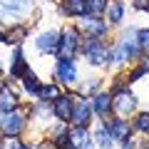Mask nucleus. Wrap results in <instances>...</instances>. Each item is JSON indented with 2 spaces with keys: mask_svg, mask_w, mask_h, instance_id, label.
Returning a JSON list of instances; mask_svg holds the SVG:
<instances>
[{
  "mask_svg": "<svg viewBox=\"0 0 149 149\" xmlns=\"http://www.w3.org/2000/svg\"><path fill=\"white\" fill-rule=\"evenodd\" d=\"M80 52H82V57L87 60V65H92V67H102V65H109L112 47H107V42L102 40V37H85V35H82Z\"/></svg>",
  "mask_w": 149,
  "mask_h": 149,
  "instance_id": "f257e3e1",
  "label": "nucleus"
},
{
  "mask_svg": "<svg viewBox=\"0 0 149 149\" xmlns=\"http://www.w3.org/2000/svg\"><path fill=\"white\" fill-rule=\"evenodd\" d=\"M137 102H139L137 95L129 92L127 85H119V87L112 90V104H114V112H117L119 117L127 119L129 114H134V112H137Z\"/></svg>",
  "mask_w": 149,
  "mask_h": 149,
  "instance_id": "f03ea898",
  "label": "nucleus"
},
{
  "mask_svg": "<svg viewBox=\"0 0 149 149\" xmlns=\"http://www.w3.org/2000/svg\"><path fill=\"white\" fill-rule=\"evenodd\" d=\"M80 45H82V32L77 27H65L60 32V47H57V57H70L74 60V55L80 52Z\"/></svg>",
  "mask_w": 149,
  "mask_h": 149,
  "instance_id": "7ed1b4c3",
  "label": "nucleus"
},
{
  "mask_svg": "<svg viewBox=\"0 0 149 149\" xmlns=\"http://www.w3.org/2000/svg\"><path fill=\"white\" fill-rule=\"evenodd\" d=\"M74 27H77L85 37H102V40H104L107 32H109V22L102 20V17H97V15H82Z\"/></svg>",
  "mask_w": 149,
  "mask_h": 149,
  "instance_id": "20e7f679",
  "label": "nucleus"
},
{
  "mask_svg": "<svg viewBox=\"0 0 149 149\" xmlns=\"http://www.w3.org/2000/svg\"><path fill=\"white\" fill-rule=\"evenodd\" d=\"M92 114H95L92 100H87L82 95H74V109H72V117H70V124L72 127H90Z\"/></svg>",
  "mask_w": 149,
  "mask_h": 149,
  "instance_id": "39448f33",
  "label": "nucleus"
},
{
  "mask_svg": "<svg viewBox=\"0 0 149 149\" xmlns=\"http://www.w3.org/2000/svg\"><path fill=\"white\" fill-rule=\"evenodd\" d=\"M27 114L22 109H13V112H8V114H0V132L3 134H10V137H17V134L25 129V124H27Z\"/></svg>",
  "mask_w": 149,
  "mask_h": 149,
  "instance_id": "423d86ee",
  "label": "nucleus"
},
{
  "mask_svg": "<svg viewBox=\"0 0 149 149\" xmlns=\"http://www.w3.org/2000/svg\"><path fill=\"white\" fill-rule=\"evenodd\" d=\"M55 77H57L60 85H67V87L74 85L77 77H80L74 60H70V57H57V62H55Z\"/></svg>",
  "mask_w": 149,
  "mask_h": 149,
  "instance_id": "0eeeda50",
  "label": "nucleus"
},
{
  "mask_svg": "<svg viewBox=\"0 0 149 149\" xmlns=\"http://www.w3.org/2000/svg\"><path fill=\"white\" fill-rule=\"evenodd\" d=\"M72 109H74V95H67V92H62V95H60L57 100L52 102V114L57 117V122L70 124Z\"/></svg>",
  "mask_w": 149,
  "mask_h": 149,
  "instance_id": "6e6552de",
  "label": "nucleus"
},
{
  "mask_svg": "<svg viewBox=\"0 0 149 149\" xmlns=\"http://www.w3.org/2000/svg\"><path fill=\"white\" fill-rule=\"evenodd\" d=\"M35 47H37V52H42V55H57L60 32H57V30H45V32H40L37 40H35Z\"/></svg>",
  "mask_w": 149,
  "mask_h": 149,
  "instance_id": "1a4fd4ad",
  "label": "nucleus"
},
{
  "mask_svg": "<svg viewBox=\"0 0 149 149\" xmlns=\"http://www.w3.org/2000/svg\"><path fill=\"white\" fill-rule=\"evenodd\" d=\"M92 107H95V114L104 122L109 119V114L114 112V104H112V92H97L92 95Z\"/></svg>",
  "mask_w": 149,
  "mask_h": 149,
  "instance_id": "9d476101",
  "label": "nucleus"
},
{
  "mask_svg": "<svg viewBox=\"0 0 149 149\" xmlns=\"http://www.w3.org/2000/svg\"><path fill=\"white\" fill-rule=\"evenodd\" d=\"M104 124H107V129H109V134H112L114 142H122V139L132 137V124H129V119H124V117L104 119Z\"/></svg>",
  "mask_w": 149,
  "mask_h": 149,
  "instance_id": "9b49d317",
  "label": "nucleus"
},
{
  "mask_svg": "<svg viewBox=\"0 0 149 149\" xmlns=\"http://www.w3.org/2000/svg\"><path fill=\"white\" fill-rule=\"evenodd\" d=\"M70 142H72L77 149H92V147H95L92 134H90L87 127H72V129H70Z\"/></svg>",
  "mask_w": 149,
  "mask_h": 149,
  "instance_id": "f8f14e48",
  "label": "nucleus"
},
{
  "mask_svg": "<svg viewBox=\"0 0 149 149\" xmlns=\"http://www.w3.org/2000/svg\"><path fill=\"white\" fill-rule=\"evenodd\" d=\"M60 10L67 17H82L87 15V0H60Z\"/></svg>",
  "mask_w": 149,
  "mask_h": 149,
  "instance_id": "ddd939ff",
  "label": "nucleus"
},
{
  "mask_svg": "<svg viewBox=\"0 0 149 149\" xmlns=\"http://www.w3.org/2000/svg\"><path fill=\"white\" fill-rule=\"evenodd\" d=\"M27 70H30V67H27V62H25L22 47L17 45V47H15V55H13V62H10V77H13V80H20Z\"/></svg>",
  "mask_w": 149,
  "mask_h": 149,
  "instance_id": "4468645a",
  "label": "nucleus"
},
{
  "mask_svg": "<svg viewBox=\"0 0 149 149\" xmlns=\"http://www.w3.org/2000/svg\"><path fill=\"white\" fill-rule=\"evenodd\" d=\"M124 10H127V5H124V0H112L109 5H107V22L109 25H119V22L124 20Z\"/></svg>",
  "mask_w": 149,
  "mask_h": 149,
  "instance_id": "2eb2a0df",
  "label": "nucleus"
},
{
  "mask_svg": "<svg viewBox=\"0 0 149 149\" xmlns=\"http://www.w3.org/2000/svg\"><path fill=\"white\" fill-rule=\"evenodd\" d=\"M20 107V100H17V95L13 90H3L0 92V114H8V112H13V109H17Z\"/></svg>",
  "mask_w": 149,
  "mask_h": 149,
  "instance_id": "dca6fc26",
  "label": "nucleus"
},
{
  "mask_svg": "<svg viewBox=\"0 0 149 149\" xmlns=\"http://www.w3.org/2000/svg\"><path fill=\"white\" fill-rule=\"evenodd\" d=\"M62 95V90H60V85H55V82H47V85H42L40 87V92H37V100L40 102H55L57 97Z\"/></svg>",
  "mask_w": 149,
  "mask_h": 149,
  "instance_id": "f3484780",
  "label": "nucleus"
},
{
  "mask_svg": "<svg viewBox=\"0 0 149 149\" xmlns=\"http://www.w3.org/2000/svg\"><path fill=\"white\" fill-rule=\"evenodd\" d=\"M20 80H22V90H25L27 95H35L37 97V92H40V87H42V82L37 80V74L32 72V70H27Z\"/></svg>",
  "mask_w": 149,
  "mask_h": 149,
  "instance_id": "a211bd4d",
  "label": "nucleus"
},
{
  "mask_svg": "<svg viewBox=\"0 0 149 149\" xmlns=\"http://www.w3.org/2000/svg\"><path fill=\"white\" fill-rule=\"evenodd\" d=\"M92 139H97V144H100L102 149H109L112 144H114V139H112V134H109V129H107L104 122L97 127V132H95V137H92Z\"/></svg>",
  "mask_w": 149,
  "mask_h": 149,
  "instance_id": "6ab92c4d",
  "label": "nucleus"
},
{
  "mask_svg": "<svg viewBox=\"0 0 149 149\" xmlns=\"http://www.w3.org/2000/svg\"><path fill=\"white\" fill-rule=\"evenodd\" d=\"M5 35H8V37H5V42H8V45H15V47H17V45H20L22 40L27 37V27H25V25H15L10 32H5Z\"/></svg>",
  "mask_w": 149,
  "mask_h": 149,
  "instance_id": "aec40b11",
  "label": "nucleus"
},
{
  "mask_svg": "<svg viewBox=\"0 0 149 149\" xmlns=\"http://www.w3.org/2000/svg\"><path fill=\"white\" fill-rule=\"evenodd\" d=\"M107 5H109V0H87V15L102 17L107 13Z\"/></svg>",
  "mask_w": 149,
  "mask_h": 149,
  "instance_id": "412c9836",
  "label": "nucleus"
},
{
  "mask_svg": "<svg viewBox=\"0 0 149 149\" xmlns=\"http://www.w3.org/2000/svg\"><path fill=\"white\" fill-rule=\"evenodd\" d=\"M0 5L5 10H13V13H25L30 8V3L27 0H0Z\"/></svg>",
  "mask_w": 149,
  "mask_h": 149,
  "instance_id": "4be33fe9",
  "label": "nucleus"
},
{
  "mask_svg": "<svg viewBox=\"0 0 149 149\" xmlns=\"http://www.w3.org/2000/svg\"><path fill=\"white\" fill-rule=\"evenodd\" d=\"M134 129L149 137V112H139L137 117H134Z\"/></svg>",
  "mask_w": 149,
  "mask_h": 149,
  "instance_id": "5701e85b",
  "label": "nucleus"
},
{
  "mask_svg": "<svg viewBox=\"0 0 149 149\" xmlns=\"http://www.w3.org/2000/svg\"><path fill=\"white\" fill-rule=\"evenodd\" d=\"M100 87H102V80H97V77H92L90 82H85V85H82V90L77 92V95H97V92H100Z\"/></svg>",
  "mask_w": 149,
  "mask_h": 149,
  "instance_id": "b1692460",
  "label": "nucleus"
},
{
  "mask_svg": "<svg viewBox=\"0 0 149 149\" xmlns=\"http://www.w3.org/2000/svg\"><path fill=\"white\" fill-rule=\"evenodd\" d=\"M137 45L144 55H149V27H142L137 30Z\"/></svg>",
  "mask_w": 149,
  "mask_h": 149,
  "instance_id": "393cba45",
  "label": "nucleus"
},
{
  "mask_svg": "<svg viewBox=\"0 0 149 149\" xmlns=\"http://www.w3.org/2000/svg\"><path fill=\"white\" fill-rule=\"evenodd\" d=\"M139 144H137V139H132V137H127V139H122L119 142V149H137Z\"/></svg>",
  "mask_w": 149,
  "mask_h": 149,
  "instance_id": "a878e982",
  "label": "nucleus"
},
{
  "mask_svg": "<svg viewBox=\"0 0 149 149\" xmlns=\"http://www.w3.org/2000/svg\"><path fill=\"white\" fill-rule=\"evenodd\" d=\"M132 5L137 8V10H147L149 13V0H132Z\"/></svg>",
  "mask_w": 149,
  "mask_h": 149,
  "instance_id": "bb28decb",
  "label": "nucleus"
},
{
  "mask_svg": "<svg viewBox=\"0 0 149 149\" xmlns=\"http://www.w3.org/2000/svg\"><path fill=\"white\" fill-rule=\"evenodd\" d=\"M139 67L149 74V55H142V57H139Z\"/></svg>",
  "mask_w": 149,
  "mask_h": 149,
  "instance_id": "cd10ccee",
  "label": "nucleus"
},
{
  "mask_svg": "<svg viewBox=\"0 0 149 149\" xmlns=\"http://www.w3.org/2000/svg\"><path fill=\"white\" fill-rule=\"evenodd\" d=\"M15 149H32V147H27V144H22V142H17V144H15Z\"/></svg>",
  "mask_w": 149,
  "mask_h": 149,
  "instance_id": "c85d7f7f",
  "label": "nucleus"
},
{
  "mask_svg": "<svg viewBox=\"0 0 149 149\" xmlns=\"http://www.w3.org/2000/svg\"><path fill=\"white\" fill-rule=\"evenodd\" d=\"M62 149H77V147H74V144H72V142H70V144H65V147H62Z\"/></svg>",
  "mask_w": 149,
  "mask_h": 149,
  "instance_id": "c756f323",
  "label": "nucleus"
},
{
  "mask_svg": "<svg viewBox=\"0 0 149 149\" xmlns=\"http://www.w3.org/2000/svg\"><path fill=\"white\" fill-rule=\"evenodd\" d=\"M5 37H8V35H5L3 30H0V42H5Z\"/></svg>",
  "mask_w": 149,
  "mask_h": 149,
  "instance_id": "7c9ffc66",
  "label": "nucleus"
},
{
  "mask_svg": "<svg viewBox=\"0 0 149 149\" xmlns=\"http://www.w3.org/2000/svg\"><path fill=\"white\" fill-rule=\"evenodd\" d=\"M3 90H5V80H0V92H3Z\"/></svg>",
  "mask_w": 149,
  "mask_h": 149,
  "instance_id": "2f4dec72",
  "label": "nucleus"
},
{
  "mask_svg": "<svg viewBox=\"0 0 149 149\" xmlns=\"http://www.w3.org/2000/svg\"><path fill=\"white\" fill-rule=\"evenodd\" d=\"M0 72H3V65H0Z\"/></svg>",
  "mask_w": 149,
  "mask_h": 149,
  "instance_id": "473e14b6",
  "label": "nucleus"
}]
</instances>
